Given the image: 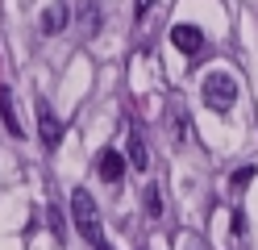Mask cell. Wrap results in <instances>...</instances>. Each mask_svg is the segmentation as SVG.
<instances>
[{
	"instance_id": "1",
	"label": "cell",
	"mask_w": 258,
	"mask_h": 250,
	"mask_svg": "<svg viewBox=\"0 0 258 250\" xmlns=\"http://www.w3.org/2000/svg\"><path fill=\"white\" fill-rule=\"evenodd\" d=\"M71 221H75V229H79V233H84V242H92L96 250L104 246L100 213H96V200H92V192H88V188H75V192H71Z\"/></svg>"
},
{
	"instance_id": "2",
	"label": "cell",
	"mask_w": 258,
	"mask_h": 250,
	"mask_svg": "<svg viewBox=\"0 0 258 250\" xmlns=\"http://www.w3.org/2000/svg\"><path fill=\"white\" fill-rule=\"evenodd\" d=\"M233 100H237V83H233V75H225V71H208V75H204V105H208V109L229 113Z\"/></svg>"
},
{
	"instance_id": "3",
	"label": "cell",
	"mask_w": 258,
	"mask_h": 250,
	"mask_svg": "<svg viewBox=\"0 0 258 250\" xmlns=\"http://www.w3.org/2000/svg\"><path fill=\"white\" fill-rule=\"evenodd\" d=\"M38 133H42V146L46 150H54L62 142V117L46 105V100H38Z\"/></svg>"
},
{
	"instance_id": "4",
	"label": "cell",
	"mask_w": 258,
	"mask_h": 250,
	"mask_svg": "<svg viewBox=\"0 0 258 250\" xmlns=\"http://www.w3.org/2000/svg\"><path fill=\"white\" fill-rule=\"evenodd\" d=\"M171 46L179 50V55H187V59H191V55H200V46H204V33H200L196 25H183V21H179V25L171 29Z\"/></svg>"
},
{
	"instance_id": "5",
	"label": "cell",
	"mask_w": 258,
	"mask_h": 250,
	"mask_svg": "<svg viewBox=\"0 0 258 250\" xmlns=\"http://www.w3.org/2000/svg\"><path fill=\"white\" fill-rule=\"evenodd\" d=\"M121 175H125V155H121L117 146H108L104 155H100V179L117 188V183H121Z\"/></svg>"
},
{
	"instance_id": "6",
	"label": "cell",
	"mask_w": 258,
	"mask_h": 250,
	"mask_svg": "<svg viewBox=\"0 0 258 250\" xmlns=\"http://www.w3.org/2000/svg\"><path fill=\"white\" fill-rule=\"evenodd\" d=\"M0 121H5V129L13 133V138H21V117H17V105H13V88H0Z\"/></svg>"
},
{
	"instance_id": "7",
	"label": "cell",
	"mask_w": 258,
	"mask_h": 250,
	"mask_svg": "<svg viewBox=\"0 0 258 250\" xmlns=\"http://www.w3.org/2000/svg\"><path fill=\"white\" fill-rule=\"evenodd\" d=\"M62 25H67V5L62 0H54L50 9H42V33H62Z\"/></svg>"
},
{
	"instance_id": "8",
	"label": "cell",
	"mask_w": 258,
	"mask_h": 250,
	"mask_svg": "<svg viewBox=\"0 0 258 250\" xmlns=\"http://www.w3.org/2000/svg\"><path fill=\"white\" fill-rule=\"evenodd\" d=\"M129 163L138 167V171H146L150 167V155H146V142H142V129L129 133Z\"/></svg>"
},
{
	"instance_id": "9",
	"label": "cell",
	"mask_w": 258,
	"mask_h": 250,
	"mask_svg": "<svg viewBox=\"0 0 258 250\" xmlns=\"http://www.w3.org/2000/svg\"><path fill=\"white\" fill-rule=\"evenodd\" d=\"M146 213H150V217H158V213H163V196H158V188H154V183L146 188Z\"/></svg>"
},
{
	"instance_id": "10",
	"label": "cell",
	"mask_w": 258,
	"mask_h": 250,
	"mask_svg": "<svg viewBox=\"0 0 258 250\" xmlns=\"http://www.w3.org/2000/svg\"><path fill=\"white\" fill-rule=\"evenodd\" d=\"M250 179H254V167H241V171H233V188L241 192V188H246Z\"/></svg>"
},
{
	"instance_id": "11",
	"label": "cell",
	"mask_w": 258,
	"mask_h": 250,
	"mask_svg": "<svg viewBox=\"0 0 258 250\" xmlns=\"http://www.w3.org/2000/svg\"><path fill=\"white\" fill-rule=\"evenodd\" d=\"M50 229H54V233H62V221H58V209H54V205H50Z\"/></svg>"
},
{
	"instance_id": "12",
	"label": "cell",
	"mask_w": 258,
	"mask_h": 250,
	"mask_svg": "<svg viewBox=\"0 0 258 250\" xmlns=\"http://www.w3.org/2000/svg\"><path fill=\"white\" fill-rule=\"evenodd\" d=\"M150 5H154V0H138V21H142L146 13H150Z\"/></svg>"
},
{
	"instance_id": "13",
	"label": "cell",
	"mask_w": 258,
	"mask_h": 250,
	"mask_svg": "<svg viewBox=\"0 0 258 250\" xmlns=\"http://www.w3.org/2000/svg\"><path fill=\"white\" fill-rule=\"evenodd\" d=\"M100 250H112V246H108V242H104V246H100Z\"/></svg>"
}]
</instances>
